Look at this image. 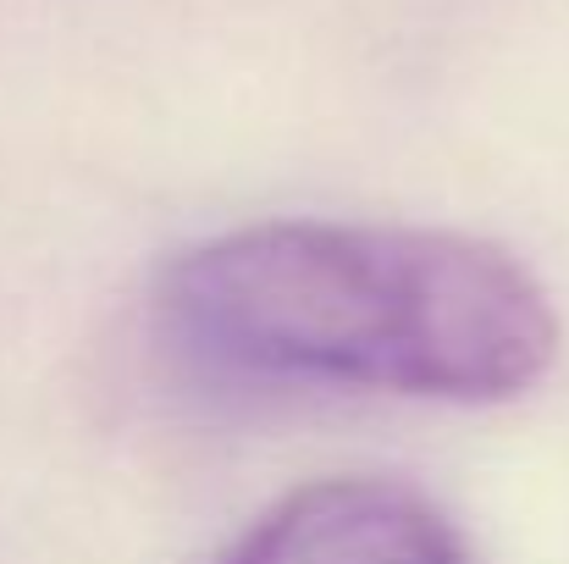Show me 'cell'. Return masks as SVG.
<instances>
[{"label":"cell","mask_w":569,"mask_h":564,"mask_svg":"<svg viewBox=\"0 0 569 564\" xmlns=\"http://www.w3.org/2000/svg\"><path fill=\"white\" fill-rule=\"evenodd\" d=\"M216 564H470V548L426 493L327 476L271 504Z\"/></svg>","instance_id":"cell-2"},{"label":"cell","mask_w":569,"mask_h":564,"mask_svg":"<svg viewBox=\"0 0 569 564\" xmlns=\"http://www.w3.org/2000/svg\"><path fill=\"white\" fill-rule=\"evenodd\" d=\"M161 316L221 372L448 404L515 398L559 349L537 271L503 244L442 227H238L167 266Z\"/></svg>","instance_id":"cell-1"}]
</instances>
